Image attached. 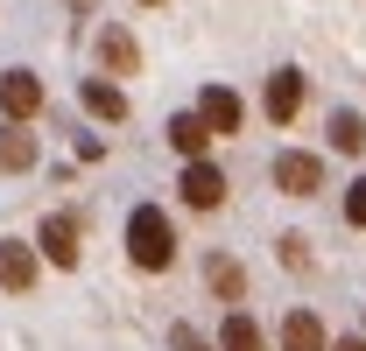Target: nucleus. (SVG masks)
<instances>
[{
  "mask_svg": "<svg viewBox=\"0 0 366 351\" xmlns=\"http://www.w3.org/2000/svg\"><path fill=\"white\" fill-rule=\"evenodd\" d=\"M0 113H7V120H36V113H43L36 71H7V78H0Z\"/></svg>",
  "mask_w": 366,
  "mask_h": 351,
  "instance_id": "20e7f679",
  "label": "nucleus"
},
{
  "mask_svg": "<svg viewBox=\"0 0 366 351\" xmlns=\"http://www.w3.org/2000/svg\"><path fill=\"white\" fill-rule=\"evenodd\" d=\"M183 204H190V211H219V204H226V176L212 169L204 155L183 169Z\"/></svg>",
  "mask_w": 366,
  "mask_h": 351,
  "instance_id": "7ed1b4c3",
  "label": "nucleus"
},
{
  "mask_svg": "<svg viewBox=\"0 0 366 351\" xmlns=\"http://www.w3.org/2000/svg\"><path fill=\"white\" fill-rule=\"evenodd\" d=\"M43 253H49L56 267H78V218L49 211V218H43Z\"/></svg>",
  "mask_w": 366,
  "mask_h": 351,
  "instance_id": "1a4fd4ad",
  "label": "nucleus"
},
{
  "mask_svg": "<svg viewBox=\"0 0 366 351\" xmlns=\"http://www.w3.org/2000/svg\"><path fill=\"white\" fill-rule=\"evenodd\" d=\"M0 169H7V176L36 169V133L21 127V120H7V127H0Z\"/></svg>",
  "mask_w": 366,
  "mask_h": 351,
  "instance_id": "9d476101",
  "label": "nucleus"
},
{
  "mask_svg": "<svg viewBox=\"0 0 366 351\" xmlns=\"http://www.w3.org/2000/svg\"><path fill=\"white\" fill-rule=\"evenodd\" d=\"M345 225H360V232H366V176L345 190Z\"/></svg>",
  "mask_w": 366,
  "mask_h": 351,
  "instance_id": "f3484780",
  "label": "nucleus"
},
{
  "mask_svg": "<svg viewBox=\"0 0 366 351\" xmlns=\"http://www.w3.org/2000/svg\"><path fill=\"white\" fill-rule=\"evenodd\" d=\"M331 337H324V323L310 316V309H289L282 316V351H324Z\"/></svg>",
  "mask_w": 366,
  "mask_h": 351,
  "instance_id": "9b49d317",
  "label": "nucleus"
},
{
  "mask_svg": "<svg viewBox=\"0 0 366 351\" xmlns=\"http://www.w3.org/2000/svg\"><path fill=\"white\" fill-rule=\"evenodd\" d=\"M141 7H162V0H141Z\"/></svg>",
  "mask_w": 366,
  "mask_h": 351,
  "instance_id": "aec40b11",
  "label": "nucleus"
},
{
  "mask_svg": "<svg viewBox=\"0 0 366 351\" xmlns=\"http://www.w3.org/2000/svg\"><path fill=\"white\" fill-rule=\"evenodd\" d=\"M324 351H366V337H338V345H324Z\"/></svg>",
  "mask_w": 366,
  "mask_h": 351,
  "instance_id": "6ab92c4d",
  "label": "nucleus"
},
{
  "mask_svg": "<svg viewBox=\"0 0 366 351\" xmlns=\"http://www.w3.org/2000/svg\"><path fill=\"white\" fill-rule=\"evenodd\" d=\"M331 148H338V155H360L366 148V120L360 113H331Z\"/></svg>",
  "mask_w": 366,
  "mask_h": 351,
  "instance_id": "dca6fc26",
  "label": "nucleus"
},
{
  "mask_svg": "<svg viewBox=\"0 0 366 351\" xmlns=\"http://www.w3.org/2000/svg\"><path fill=\"white\" fill-rule=\"evenodd\" d=\"M85 113H92V120H127V91L106 85V78H92V85H85Z\"/></svg>",
  "mask_w": 366,
  "mask_h": 351,
  "instance_id": "ddd939ff",
  "label": "nucleus"
},
{
  "mask_svg": "<svg viewBox=\"0 0 366 351\" xmlns=\"http://www.w3.org/2000/svg\"><path fill=\"white\" fill-rule=\"evenodd\" d=\"M274 190H282V197H317L324 190V162L303 155V148H282V155H274Z\"/></svg>",
  "mask_w": 366,
  "mask_h": 351,
  "instance_id": "f03ea898",
  "label": "nucleus"
},
{
  "mask_svg": "<svg viewBox=\"0 0 366 351\" xmlns=\"http://www.w3.org/2000/svg\"><path fill=\"white\" fill-rule=\"evenodd\" d=\"M99 63H106L113 78H134V71H141V49H134V36L106 21V29H99Z\"/></svg>",
  "mask_w": 366,
  "mask_h": 351,
  "instance_id": "423d86ee",
  "label": "nucleus"
},
{
  "mask_svg": "<svg viewBox=\"0 0 366 351\" xmlns=\"http://www.w3.org/2000/svg\"><path fill=\"white\" fill-rule=\"evenodd\" d=\"M0 288H36V246H21V239H0Z\"/></svg>",
  "mask_w": 366,
  "mask_h": 351,
  "instance_id": "6e6552de",
  "label": "nucleus"
},
{
  "mask_svg": "<svg viewBox=\"0 0 366 351\" xmlns=\"http://www.w3.org/2000/svg\"><path fill=\"white\" fill-rule=\"evenodd\" d=\"M71 7H92V0H71Z\"/></svg>",
  "mask_w": 366,
  "mask_h": 351,
  "instance_id": "412c9836",
  "label": "nucleus"
},
{
  "mask_svg": "<svg viewBox=\"0 0 366 351\" xmlns=\"http://www.w3.org/2000/svg\"><path fill=\"white\" fill-rule=\"evenodd\" d=\"M177 351H212V345H204V337H197L190 323H177Z\"/></svg>",
  "mask_w": 366,
  "mask_h": 351,
  "instance_id": "a211bd4d",
  "label": "nucleus"
},
{
  "mask_svg": "<svg viewBox=\"0 0 366 351\" xmlns=\"http://www.w3.org/2000/svg\"><path fill=\"white\" fill-rule=\"evenodd\" d=\"M296 113H303V71H274V78H268V120L289 127Z\"/></svg>",
  "mask_w": 366,
  "mask_h": 351,
  "instance_id": "0eeeda50",
  "label": "nucleus"
},
{
  "mask_svg": "<svg viewBox=\"0 0 366 351\" xmlns=\"http://www.w3.org/2000/svg\"><path fill=\"white\" fill-rule=\"evenodd\" d=\"M197 120H204L212 133H239V120H247V106H239V91L212 85L204 98H197Z\"/></svg>",
  "mask_w": 366,
  "mask_h": 351,
  "instance_id": "39448f33",
  "label": "nucleus"
},
{
  "mask_svg": "<svg viewBox=\"0 0 366 351\" xmlns=\"http://www.w3.org/2000/svg\"><path fill=\"white\" fill-rule=\"evenodd\" d=\"M127 253H134V267H148V274H162V267L177 260V225L162 218L155 204H141L134 218H127Z\"/></svg>",
  "mask_w": 366,
  "mask_h": 351,
  "instance_id": "f257e3e1",
  "label": "nucleus"
},
{
  "mask_svg": "<svg viewBox=\"0 0 366 351\" xmlns=\"http://www.w3.org/2000/svg\"><path fill=\"white\" fill-rule=\"evenodd\" d=\"M204 281H212V295H226V302L247 295V274H239V260H226V253H212V260H204Z\"/></svg>",
  "mask_w": 366,
  "mask_h": 351,
  "instance_id": "4468645a",
  "label": "nucleus"
},
{
  "mask_svg": "<svg viewBox=\"0 0 366 351\" xmlns=\"http://www.w3.org/2000/svg\"><path fill=\"white\" fill-rule=\"evenodd\" d=\"M219 351H268V337H261V323H254V316H226Z\"/></svg>",
  "mask_w": 366,
  "mask_h": 351,
  "instance_id": "2eb2a0df",
  "label": "nucleus"
},
{
  "mask_svg": "<svg viewBox=\"0 0 366 351\" xmlns=\"http://www.w3.org/2000/svg\"><path fill=\"white\" fill-rule=\"evenodd\" d=\"M169 148H177V155H190V162H197V155L212 148V127H204L197 113H177V120H169Z\"/></svg>",
  "mask_w": 366,
  "mask_h": 351,
  "instance_id": "f8f14e48",
  "label": "nucleus"
}]
</instances>
